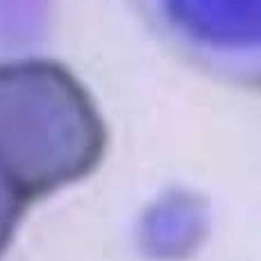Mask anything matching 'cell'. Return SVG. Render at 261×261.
Wrapping results in <instances>:
<instances>
[{"label":"cell","instance_id":"cell-2","mask_svg":"<svg viewBox=\"0 0 261 261\" xmlns=\"http://www.w3.org/2000/svg\"><path fill=\"white\" fill-rule=\"evenodd\" d=\"M30 200L18 191V187L0 168V252L7 248L21 214Z\"/></svg>","mask_w":261,"mask_h":261},{"label":"cell","instance_id":"cell-1","mask_svg":"<svg viewBox=\"0 0 261 261\" xmlns=\"http://www.w3.org/2000/svg\"><path fill=\"white\" fill-rule=\"evenodd\" d=\"M107 134L66 68L28 59L0 66V168L28 200L89 175Z\"/></svg>","mask_w":261,"mask_h":261}]
</instances>
